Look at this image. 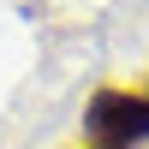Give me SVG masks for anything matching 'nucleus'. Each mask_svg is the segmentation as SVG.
<instances>
[{"instance_id": "obj_1", "label": "nucleus", "mask_w": 149, "mask_h": 149, "mask_svg": "<svg viewBox=\"0 0 149 149\" xmlns=\"http://www.w3.org/2000/svg\"><path fill=\"white\" fill-rule=\"evenodd\" d=\"M84 137H90V149L143 143L149 137V90H119V84L95 90L90 107H84Z\"/></svg>"}]
</instances>
